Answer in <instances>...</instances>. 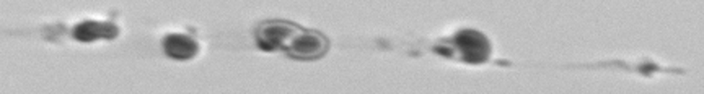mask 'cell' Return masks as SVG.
<instances>
[{
    "label": "cell",
    "instance_id": "3957f363",
    "mask_svg": "<svg viewBox=\"0 0 704 94\" xmlns=\"http://www.w3.org/2000/svg\"><path fill=\"white\" fill-rule=\"evenodd\" d=\"M452 49L459 52L460 59L469 64L486 62L491 56V46L485 35L473 30H463L457 33L452 41Z\"/></svg>",
    "mask_w": 704,
    "mask_h": 94
},
{
    "label": "cell",
    "instance_id": "277c9868",
    "mask_svg": "<svg viewBox=\"0 0 704 94\" xmlns=\"http://www.w3.org/2000/svg\"><path fill=\"white\" fill-rule=\"evenodd\" d=\"M118 35H120L118 26H114L110 21H95V20L82 21L72 31L74 39H77L80 43H95L100 39L108 41V39H114Z\"/></svg>",
    "mask_w": 704,
    "mask_h": 94
},
{
    "label": "cell",
    "instance_id": "6da1fadb",
    "mask_svg": "<svg viewBox=\"0 0 704 94\" xmlns=\"http://www.w3.org/2000/svg\"><path fill=\"white\" fill-rule=\"evenodd\" d=\"M330 43L325 36L320 35L318 31L313 30H305L300 28L290 44L287 46L286 52L297 60H316L322 59L323 56L328 52Z\"/></svg>",
    "mask_w": 704,
    "mask_h": 94
},
{
    "label": "cell",
    "instance_id": "5b68a950",
    "mask_svg": "<svg viewBox=\"0 0 704 94\" xmlns=\"http://www.w3.org/2000/svg\"><path fill=\"white\" fill-rule=\"evenodd\" d=\"M162 46L166 56L174 60H192L200 52V44L190 36L180 35V33L165 36Z\"/></svg>",
    "mask_w": 704,
    "mask_h": 94
},
{
    "label": "cell",
    "instance_id": "7a4b0ae2",
    "mask_svg": "<svg viewBox=\"0 0 704 94\" xmlns=\"http://www.w3.org/2000/svg\"><path fill=\"white\" fill-rule=\"evenodd\" d=\"M299 31L300 26L290 21H266L256 30V44L263 51H286Z\"/></svg>",
    "mask_w": 704,
    "mask_h": 94
}]
</instances>
